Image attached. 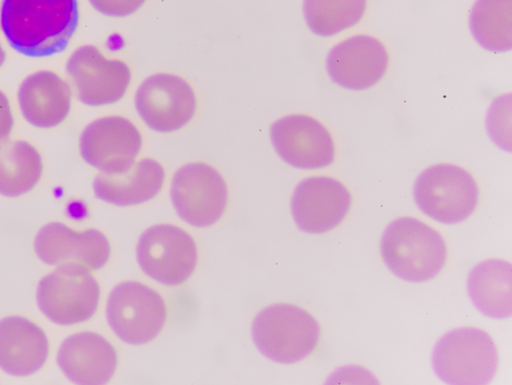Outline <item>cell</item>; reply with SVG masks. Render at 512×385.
Instances as JSON below:
<instances>
[{
    "mask_svg": "<svg viewBox=\"0 0 512 385\" xmlns=\"http://www.w3.org/2000/svg\"><path fill=\"white\" fill-rule=\"evenodd\" d=\"M79 19L77 0H2L0 26L9 44L31 57L66 48Z\"/></svg>",
    "mask_w": 512,
    "mask_h": 385,
    "instance_id": "cell-1",
    "label": "cell"
},
{
    "mask_svg": "<svg viewBox=\"0 0 512 385\" xmlns=\"http://www.w3.org/2000/svg\"><path fill=\"white\" fill-rule=\"evenodd\" d=\"M388 268L410 282L435 277L444 267L447 247L442 235L419 219L403 217L388 225L381 240Z\"/></svg>",
    "mask_w": 512,
    "mask_h": 385,
    "instance_id": "cell-2",
    "label": "cell"
},
{
    "mask_svg": "<svg viewBox=\"0 0 512 385\" xmlns=\"http://www.w3.org/2000/svg\"><path fill=\"white\" fill-rule=\"evenodd\" d=\"M253 340L269 359L295 363L318 345L320 326L306 310L292 304H274L263 309L252 325Z\"/></svg>",
    "mask_w": 512,
    "mask_h": 385,
    "instance_id": "cell-3",
    "label": "cell"
},
{
    "mask_svg": "<svg viewBox=\"0 0 512 385\" xmlns=\"http://www.w3.org/2000/svg\"><path fill=\"white\" fill-rule=\"evenodd\" d=\"M432 366L437 376L448 384H487L497 370V347L491 336L481 329H455L435 345Z\"/></svg>",
    "mask_w": 512,
    "mask_h": 385,
    "instance_id": "cell-4",
    "label": "cell"
},
{
    "mask_svg": "<svg viewBox=\"0 0 512 385\" xmlns=\"http://www.w3.org/2000/svg\"><path fill=\"white\" fill-rule=\"evenodd\" d=\"M479 189L473 176L453 164H437L424 170L414 186L418 207L429 217L455 224L469 217L478 204Z\"/></svg>",
    "mask_w": 512,
    "mask_h": 385,
    "instance_id": "cell-5",
    "label": "cell"
},
{
    "mask_svg": "<svg viewBox=\"0 0 512 385\" xmlns=\"http://www.w3.org/2000/svg\"><path fill=\"white\" fill-rule=\"evenodd\" d=\"M99 284L89 269L78 264H64L39 282L37 302L51 321L61 325L84 322L97 310Z\"/></svg>",
    "mask_w": 512,
    "mask_h": 385,
    "instance_id": "cell-6",
    "label": "cell"
},
{
    "mask_svg": "<svg viewBox=\"0 0 512 385\" xmlns=\"http://www.w3.org/2000/svg\"><path fill=\"white\" fill-rule=\"evenodd\" d=\"M106 312L116 335L135 345L152 341L162 330L167 317L162 296L134 281L123 282L112 290Z\"/></svg>",
    "mask_w": 512,
    "mask_h": 385,
    "instance_id": "cell-7",
    "label": "cell"
},
{
    "mask_svg": "<svg viewBox=\"0 0 512 385\" xmlns=\"http://www.w3.org/2000/svg\"><path fill=\"white\" fill-rule=\"evenodd\" d=\"M137 258L148 276L161 284L175 286L192 275L198 253L188 232L171 224H159L141 235Z\"/></svg>",
    "mask_w": 512,
    "mask_h": 385,
    "instance_id": "cell-8",
    "label": "cell"
},
{
    "mask_svg": "<svg viewBox=\"0 0 512 385\" xmlns=\"http://www.w3.org/2000/svg\"><path fill=\"white\" fill-rule=\"evenodd\" d=\"M171 198L178 215L196 227L216 223L224 214L228 189L223 176L206 163H190L175 173Z\"/></svg>",
    "mask_w": 512,
    "mask_h": 385,
    "instance_id": "cell-9",
    "label": "cell"
},
{
    "mask_svg": "<svg viewBox=\"0 0 512 385\" xmlns=\"http://www.w3.org/2000/svg\"><path fill=\"white\" fill-rule=\"evenodd\" d=\"M135 105L148 127L166 133L182 128L192 119L196 96L183 78L158 73L145 79L138 87Z\"/></svg>",
    "mask_w": 512,
    "mask_h": 385,
    "instance_id": "cell-10",
    "label": "cell"
},
{
    "mask_svg": "<svg viewBox=\"0 0 512 385\" xmlns=\"http://www.w3.org/2000/svg\"><path fill=\"white\" fill-rule=\"evenodd\" d=\"M66 70L78 99L89 106L119 101L131 81L126 63L106 58L91 45L78 48L69 58Z\"/></svg>",
    "mask_w": 512,
    "mask_h": 385,
    "instance_id": "cell-11",
    "label": "cell"
},
{
    "mask_svg": "<svg viewBox=\"0 0 512 385\" xmlns=\"http://www.w3.org/2000/svg\"><path fill=\"white\" fill-rule=\"evenodd\" d=\"M142 146L137 127L127 118L108 116L90 123L80 137L83 159L104 173H121L134 163Z\"/></svg>",
    "mask_w": 512,
    "mask_h": 385,
    "instance_id": "cell-12",
    "label": "cell"
},
{
    "mask_svg": "<svg viewBox=\"0 0 512 385\" xmlns=\"http://www.w3.org/2000/svg\"><path fill=\"white\" fill-rule=\"evenodd\" d=\"M271 141L279 156L301 169H319L334 161L335 146L328 129L313 117L285 116L271 126Z\"/></svg>",
    "mask_w": 512,
    "mask_h": 385,
    "instance_id": "cell-13",
    "label": "cell"
},
{
    "mask_svg": "<svg viewBox=\"0 0 512 385\" xmlns=\"http://www.w3.org/2000/svg\"><path fill=\"white\" fill-rule=\"evenodd\" d=\"M352 198L340 181L314 176L301 181L292 196V215L304 232L320 234L339 225L349 212Z\"/></svg>",
    "mask_w": 512,
    "mask_h": 385,
    "instance_id": "cell-14",
    "label": "cell"
},
{
    "mask_svg": "<svg viewBox=\"0 0 512 385\" xmlns=\"http://www.w3.org/2000/svg\"><path fill=\"white\" fill-rule=\"evenodd\" d=\"M37 255L50 265L78 264L89 270L102 268L111 249L106 236L96 230H73L63 223L52 222L38 232L35 239Z\"/></svg>",
    "mask_w": 512,
    "mask_h": 385,
    "instance_id": "cell-15",
    "label": "cell"
},
{
    "mask_svg": "<svg viewBox=\"0 0 512 385\" xmlns=\"http://www.w3.org/2000/svg\"><path fill=\"white\" fill-rule=\"evenodd\" d=\"M388 52L381 41L368 35L352 36L334 46L326 66L331 79L351 90H364L386 73Z\"/></svg>",
    "mask_w": 512,
    "mask_h": 385,
    "instance_id": "cell-16",
    "label": "cell"
},
{
    "mask_svg": "<svg viewBox=\"0 0 512 385\" xmlns=\"http://www.w3.org/2000/svg\"><path fill=\"white\" fill-rule=\"evenodd\" d=\"M57 362L64 374L77 384H105L114 375L117 353L103 336L81 332L64 340Z\"/></svg>",
    "mask_w": 512,
    "mask_h": 385,
    "instance_id": "cell-17",
    "label": "cell"
},
{
    "mask_svg": "<svg viewBox=\"0 0 512 385\" xmlns=\"http://www.w3.org/2000/svg\"><path fill=\"white\" fill-rule=\"evenodd\" d=\"M49 351L43 330L30 320L10 316L0 320V368L14 376L38 371Z\"/></svg>",
    "mask_w": 512,
    "mask_h": 385,
    "instance_id": "cell-18",
    "label": "cell"
},
{
    "mask_svg": "<svg viewBox=\"0 0 512 385\" xmlns=\"http://www.w3.org/2000/svg\"><path fill=\"white\" fill-rule=\"evenodd\" d=\"M18 99L23 117L36 127H54L70 112V87L51 71L28 76L20 86Z\"/></svg>",
    "mask_w": 512,
    "mask_h": 385,
    "instance_id": "cell-19",
    "label": "cell"
},
{
    "mask_svg": "<svg viewBox=\"0 0 512 385\" xmlns=\"http://www.w3.org/2000/svg\"><path fill=\"white\" fill-rule=\"evenodd\" d=\"M165 172L154 159L144 158L121 173H100L94 180L95 195L103 201L128 206L154 198L162 189Z\"/></svg>",
    "mask_w": 512,
    "mask_h": 385,
    "instance_id": "cell-20",
    "label": "cell"
},
{
    "mask_svg": "<svg viewBox=\"0 0 512 385\" xmlns=\"http://www.w3.org/2000/svg\"><path fill=\"white\" fill-rule=\"evenodd\" d=\"M511 265L499 259L486 260L469 274L467 288L474 305L485 315L503 319L511 315Z\"/></svg>",
    "mask_w": 512,
    "mask_h": 385,
    "instance_id": "cell-21",
    "label": "cell"
},
{
    "mask_svg": "<svg viewBox=\"0 0 512 385\" xmlns=\"http://www.w3.org/2000/svg\"><path fill=\"white\" fill-rule=\"evenodd\" d=\"M43 165L40 153L25 141L0 144V193L15 197L30 191L40 180Z\"/></svg>",
    "mask_w": 512,
    "mask_h": 385,
    "instance_id": "cell-22",
    "label": "cell"
},
{
    "mask_svg": "<svg viewBox=\"0 0 512 385\" xmlns=\"http://www.w3.org/2000/svg\"><path fill=\"white\" fill-rule=\"evenodd\" d=\"M470 29L488 51L512 48V0H477L470 14Z\"/></svg>",
    "mask_w": 512,
    "mask_h": 385,
    "instance_id": "cell-23",
    "label": "cell"
},
{
    "mask_svg": "<svg viewBox=\"0 0 512 385\" xmlns=\"http://www.w3.org/2000/svg\"><path fill=\"white\" fill-rule=\"evenodd\" d=\"M367 0H304L303 12L311 31L332 36L357 24Z\"/></svg>",
    "mask_w": 512,
    "mask_h": 385,
    "instance_id": "cell-24",
    "label": "cell"
},
{
    "mask_svg": "<svg viewBox=\"0 0 512 385\" xmlns=\"http://www.w3.org/2000/svg\"><path fill=\"white\" fill-rule=\"evenodd\" d=\"M91 5L100 13L124 17L137 11L145 0H89Z\"/></svg>",
    "mask_w": 512,
    "mask_h": 385,
    "instance_id": "cell-25",
    "label": "cell"
},
{
    "mask_svg": "<svg viewBox=\"0 0 512 385\" xmlns=\"http://www.w3.org/2000/svg\"><path fill=\"white\" fill-rule=\"evenodd\" d=\"M14 124L10 104L6 95L0 90V144L7 141Z\"/></svg>",
    "mask_w": 512,
    "mask_h": 385,
    "instance_id": "cell-26",
    "label": "cell"
},
{
    "mask_svg": "<svg viewBox=\"0 0 512 385\" xmlns=\"http://www.w3.org/2000/svg\"><path fill=\"white\" fill-rule=\"evenodd\" d=\"M5 58H6L5 51L0 44V67L3 65Z\"/></svg>",
    "mask_w": 512,
    "mask_h": 385,
    "instance_id": "cell-27",
    "label": "cell"
}]
</instances>
